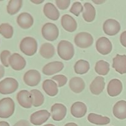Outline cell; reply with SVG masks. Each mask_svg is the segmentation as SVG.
<instances>
[{
    "label": "cell",
    "mask_w": 126,
    "mask_h": 126,
    "mask_svg": "<svg viewBox=\"0 0 126 126\" xmlns=\"http://www.w3.org/2000/svg\"><path fill=\"white\" fill-rule=\"evenodd\" d=\"M42 87L46 94L50 97L57 95L59 92L57 84L55 83L52 79H46L43 82Z\"/></svg>",
    "instance_id": "cell-23"
},
{
    "label": "cell",
    "mask_w": 126,
    "mask_h": 126,
    "mask_svg": "<svg viewBox=\"0 0 126 126\" xmlns=\"http://www.w3.org/2000/svg\"><path fill=\"white\" fill-rule=\"evenodd\" d=\"M93 1L94 3L97 4H102L103 3V2H105V1H103V0H102V1H95V0H93Z\"/></svg>",
    "instance_id": "cell-43"
},
{
    "label": "cell",
    "mask_w": 126,
    "mask_h": 126,
    "mask_svg": "<svg viewBox=\"0 0 126 126\" xmlns=\"http://www.w3.org/2000/svg\"><path fill=\"white\" fill-rule=\"evenodd\" d=\"M113 68L121 75L126 73V55L117 54L113 59Z\"/></svg>",
    "instance_id": "cell-17"
},
{
    "label": "cell",
    "mask_w": 126,
    "mask_h": 126,
    "mask_svg": "<svg viewBox=\"0 0 126 126\" xmlns=\"http://www.w3.org/2000/svg\"><path fill=\"white\" fill-rule=\"evenodd\" d=\"M17 100L20 105L24 108L29 109L33 106V100L30 92L27 90L18 92L17 95Z\"/></svg>",
    "instance_id": "cell-13"
},
{
    "label": "cell",
    "mask_w": 126,
    "mask_h": 126,
    "mask_svg": "<svg viewBox=\"0 0 126 126\" xmlns=\"http://www.w3.org/2000/svg\"><path fill=\"white\" fill-rule=\"evenodd\" d=\"M75 71L78 75H84L89 71L90 69V64L84 60H79L77 61L74 66Z\"/></svg>",
    "instance_id": "cell-28"
},
{
    "label": "cell",
    "mask_w": 126,
    "mask_h": 126,
    "mask_svg": "<svg viewBox=\"0 0 126 126\" xmlns=\"http://www.w3.org/2000/svg\"><path fill=\"white\" fill-rule=\"evenodd\" d=\"M9 64L13 70L16 71H20L24 69L27 65V62L22 55L18 53H14L9 57Z\"/></svg>",
    "instance_id": "cell-12"
},
{
    "label": "cell",
    "mask_w": 126,
    "mask_h": 126,
    "mask_svg": "<svg viewBox=\"0 0 126 126\" xmlns=\"http://www.w3.org/2000/svg\"><path fill=\"white\" fill-rule=\"evenodd\" d=\"M44 126H54V124H46V125H44Z\"/></svg>",
    "instance_id": "cell-44"
},
{
    "label": "cell",
    "mask_w": 126,
    "mask_h": 126,
    "mask_svg": "<svg viewBox=\"0 0 126 126\" xmlns=\"http://www.w3.org/2000/svg\"><path fill=\"white\" fill-rule=\"evenodd\" d=\"M64 126H78L76 123H67V124H65Z\"/></svg>",
    "instance_id": "cell-42"
},
{
    "label": "cell",
    "mask_w": 126,
    "mask_h": 126,
    "mask_svg": "<svg viewBox=\"0 0 126 126\" xmlns=\"http://www.w3.org/2000/svg\"><path fill=\"white\" fill-rule=\"evenodd\" d=\"M84 12H82V17L87 22H92L95 20L96 16V11L94 6L90 2H86L84 5Z\"/></svg>",
    "instance_id": "cell-25"
},
{
    "label": "cell",
    "mask_w": 126,
    "mask_h": 126,
    "mask_svg": "<svg viewBox=\"0 0 126 126\" xmlns=\"http://www.w3.org/2000/svg\"><path fill=\"white\" fill-rule=\"evenodd\" d=\"M57 53L59 56L64 60H70L75 55L74 46L70 41L62 40L57 46Z\"/></svg>",
    "instance_id": "cell-1"
},
{
    "label": "cell",
    "mask_w": 126,
    "mask_h": 126,
    "mask_svg": "<svg viewBox=\"0 0 126 126\" xmlns=\"http://www.w3.org/2000/svg\"><path fill=\"white\" fill-rule=\"evenodd\" d=\"M69 87L73 92L79 94L84 91L86 87V84L81 78L73 77L70 80Z\"/></svg>",
    "instance_id": "cell-22"
},
{
    "label": "cell",
    "mask_w": 126,
    "mask_h": 126,
    "mask_svg": "<svg viewBox=\"0 0 126 126\" xmlns=\"http://www.w3.org/2000/svg\"><path fill=\"white\" fill-rule=\"evenodd\" d=\"M70 0H56L55 4L60 10H65L68 8L70 4Z\"/></svg>",
    "instance_id": "cell-36"
},
{
    "label": "cell",
    "mask_w": 126,
    "mask_h": 126,
    "mask_svg": "<svg viewBox=\"0 0 126 126\" xmlns=\"http://www.w3.org/2000/svg\"><path fill=\"white\" fill-rule=\"evenodd\" d=\"M120 42L123 46L126 47V31H124L121 34Z\"/></svg>",
    "instance_id": "cell-37"
},
{
    "label": "cell",
    "mask_w": 126,
    "mask_h": 126,
    "mask_svg": "<svg viewBox=\"0 0 126 126\" xmlns=\"http://www.w3.org/2000/svg\"><path fill=\"white\" fill-rule=\"evenodd\" d=\"M96 49L100 54L106 55L109 54L113 49L111 42L107 37H101L96 42Z\"/></svg>",
    "instance_id": "cell-10"
},
{
    "label": "cell",
    "mask_w": 126,
    "mask_h": 126,
    "mask_svg": "<svg viewBox=\"0 0 126 126\" xmlns=\"http://www.w3.org/2000/svg\"><path fill=\"white\" fill-rule=\"evenodd\" d=\"M113 113L114 116L119 119H126V101L120 100L114 105Z\"/></svg>",
    "instance_id": "cell-24"
},
{
    "label": "cell",
    "mask_w": 126,
    "mask_h": 126,
    "mask_svg": "<svg viewBox=\"0 0 126 126\" xmlns=\"http://www.w3.org/2000/svg\"><path fill=\"white\" fill-rule=\"evenodd\" d=\"M50 116V113L46 110L34 112L30 116V123L35 126H41L45 123Z\"/></svg>",
    "instance_id": "cell-9"
},
{
    "label": "cell",
    "mask_w": 126,
    "mask_h": 126,
    "mask_svg": "<svg viewBox=\"0 0 126 126\" xmlns=\"http://www.w3.org/2000/svg\"><path fill=\"white\" fill-rule=\"evenodd\" d=\"M87 108L85 103L81 102H76L71 107V113L76 118H81L87 113Z\"/></svg>",
    "instance_id": "cell-21"
},
{
    "label": "cell",
    "mask_w": 126,
    "mask_h": 126,
    "mask_svg": "<svg viewBox=\"0 0 126 126\" xmlns=\"http://www.w3.org/2000/svg\"><path fill=\"white\" fill-rule=\"evenodd\" d=\"M84 7L82 4L80 2L76 1L73 4L71 8H70V12L75 16H76V17H78L81 12H84Z\"/></svg>",
    "instance_id": "cell-33"
},
{
    "label": "cell",
    "mask_w": 126,
    "mask_h": 126,
    "mask_svg": "<svg viewBox=\"0 0 126 126\" xmlns=\"http://www.w3.org/2000/svg\"><path fill=\"white\" fill-rule=\"evenodd\" d=\"M11 52L7 50H4L1 52L0 54V60L2 65L5 67H8L9 66V59L11 57Z\"/></svg>",
    "instance_id": "cell-34"
},
{
    "label": "cell",
    "mask_w": 126,
    "mask_h": 126,
    "mask_svg": "<svg viewBox=\"0 0 126 126\" xmlns=\"http://www.w3.org/2000/svg\"><path fill=\"white\" fill-rule=\"evenodd\" d=\"M41 80V74L38 70H30L25 73L23 81L28 86L34 87L38 86Z\"/></svg>",
    "instance_id": "cell-7"
},
{
    "label": "cell",
    "mask_w": 126,
    "mask_h": 126,
    "mask_svg": "<svg viewBox=\"0 0 126 126\" xmlns=\"http://www.w3.org/2000/svg\"><path fill=\"white\" fill-rule=\"evenodd\" d=\"M74 41L78 47L82 49H86L93 44L94 38L87 32H80L75 36Z\"/></svg>",
    "instance_id": "cell-6"
},
{
    "label": "cell",
    "mask_w": 126,
    "mask_h": 126,
    "mask_svg": "<svg viewBox=\"0 0 126 126\" xmlns=\"http://www.w3.org/2000/svg\"><path fill=\"white\" fill-rule=\"evenodd\" d=\"M15 111V103L10 97L0 100V118L7 119L14 114Z\"/></svg>",
    "instance_id": "cell-3"
},
{
    "label": "cell",
    "mask_w": 126,
    "mask_h": 126,
    "mask_svg": "<svg viewBox=\"0 0 126 126\" xmlns=\"http://www.w3.org/2000/svg\"><path fill=\"white\" fill-rule=\"evenodd\" d=\"M22 0H11L7 6V12L9 15L16 14L20 10L22 6Z\"/></svg>",
    "instance_id": "cell-29"
},
{
    "label": "cell",
    "mask_w": 126,
    "mask_h": 126,
    "mask_svg": "<svg viewBox=\"0 0 126 126\" xmlns=\"http://www.w3.org/2000/svg\"><path fill=\"white\" fill-rule=\"evenodd\" d=\"M13 126H30V124L27 120H20L16 123Z\"/></svg>",
    "instance_id": "cell-38"
},
{
    "label": "cell",
    "mask_w": 126,
    "mask_h": 126,
    "mask_svg": "<svg viewBox=\"0 0 126 126\" xmlns=\"http://www.w3.org/2000/svg\"><path fill=\"white\" fill-rule=\"evenodd\" d=\"M53 81H55L57 84L58 87H61L65 86L67 82V78L63 75H57L52 78Z\"/></svg>",
    "instance_id": "cell-35"
},
{
    "label": "cell",
    "mask_w": 126,
    "mask_h": 126,
    "mask_svg": "<svg viewBox=\"0 0 126 126\" xmlns=\"http://www.w3.org/2000/svg\"><path fill=\"white\" fill-rule=\"evenodd\" d=\"M103 32L108 36H114L121 30V25L115 19L110 18L104 22L103 25Z\"/></svg>",
    "instance_id": "cell-8"
},
{
    "label": "cell",
    "mask_w": 126,
    "mask_h": 126,
    "mask_svg": "<svg viewBox=\"0 0 126 126\" xmlns=\"http://www.w3.org/2000/svg\"><path fill=\"white\" fill-rule=\"evenodd\" d=\"M52 118L55 121H60L65 118L67 112V109L64 105L62 103H55L50 109Z\"/></svg>",
    "instance_id": "cell-11"
},
{
    "label": "cell",
    "mask_w": 126,
    "mask_h": 126,
    "mask_svg": "<svg viewBox=\"0 0 126 126\" xmlns=\"http://www.w3.org/2000/svg\"><path fill=\"white\" fill-rule=\"evenodd\" d=\"M18 82L13 78H6L0 81V94L2 95L11 94L17 90Z\"/></svg>",
    "instance_id": "cell-4"
},
{
    "label": "cell",
    "mask_w": 126,
    "mask_h": 126,
    "mask_svg": "<svg viewBox=\"0 0 126 126\" xmlns=\"http://www.w3.org/2000/svg\"><path fill=\"white\" fill-rule=\"evenodd\" d=\"M5 74V70L4 68V66L2 65H0V79L2 78Z\"/></svg>",
    "instance_id": "cell-39"
},
{
    "label": "cell",
    "mask_w": 126,
    "mask_h": 126,
    "mask_svg": "<svg viewBox=\"0 0 126 126\" xmlns=\"http://www.w3.org/2000/svg\"><path fill=\"white\" fill-rule=\"evenodd\" d=\"M20 49L27 56H33L38 49V43L33 37L27 36L22 39L20 43Z\"/></svg>",
    "instance_id": "cell-2"
},
{
    "label": "cell",
    "mask_w": 126,
    "mask_h": 126,
    "mask_svg": "<svg viewBox=\"0 0 126 126\" xmlns=\"http://www.w3.org/2000/svg\"><path fill=\"white\" fill-rule=\"evenodd\" d=\"M30 92L33 100V106L34 107H41L44 102V97L42 92L37 89H33Z\"/></svg>",
    "instance_id": "cell-30"
},
{
    "label": "cell",
    "mask_w": 126,
    "mask_h": 126,
    "mask_svg": "<svg viewBox=\"0 0 126 126\" xmlns=\"http://www.w3.org/2000/svg\"><path fill=\"white\" fill-rule=\"evenodd\" d=\"M105 86V79L102 76H97L90 85V91L94 95H98L103 91Z\"/></svg>",
    "instance_id": "cell-19"
},
{
    "label": "cell",
    "mask_w": 126,
    "mask_h": 126,
    "mask_svg": "<svg viewBox=\"0 0 126 126\" xmlns=\"http://www.w3.org/2000/svg\"><path fill=\"white\" fill-rule=\"evenodd\" d=\"M63 67L64 65L62 62H52L46 64L43 68L42 71H43V74L46 76H51V75L61 71L63 69Z\"/></svg>",
    "instance_id": "cell-14"
},
{
    "label": "cell",
    "mask_w": 126,
    "mask_h": 126,
    "mask_svg": "<svg viewBox=\"0 0 126 126\" xmlns=\"http://www.w3.org/2000/svg\"><path fill=\"white\" fill-rule=\"evenodd\" d=\"M44 1V0H42V1H39V0H38V1H33V0H31V2H32L33 3H34V4H41V3H43Z\"/></svg>",
    "instance_id": "cell-41"
},
{
    "label": "cell",
    "mask_w": 126,
    "mask_h": 126,
    "mask_svg": "<svg viewBox=\"0 0 126 126\" xmlns=\"http://www.w3.org/2000/svg\"><path fill=\"white\" fill-rule=\"evenodd\" d=\"M17 22L20 28L27 30L32 27L34 23V19L30 14L22 12L17 17Z\"/></svg>",
    "instance_id": "cell-15"
},
{
    "label": "cell",
    "mask_w": 126,
    "mask_h": 126,
    "mask_svg": "<svg viewBox=\"0 0 126 126\" xmlns=\"http://www.w3.org/2000/svg\"><path fill=\"white\" fill-rule=\"evenodd\" d=\"M39 54L46 59H51L55 55V48L52 44L49 43H44L41 46Z\"/></svg>",
    "instance_id": "cell-26"
},
{
    "label": "cell",
    "mask_w": 126,
    "mask_h": 126,
    "mask_svg": "<svg viewBox=\"0 0 126 126\" xmlns=\"http://www.w3.org/2000/svg\"><path fill=\"white\" fill-rule=\"evenodd\" d=\"M87 119L90 123L95 125H107L110 123V119L108 117L102 116L95 113H90Z\"/></svg>",
    "instance_id": "cell-27"
},
{
    "label": "cell",
    "mask_w": 126,
    "mask_h": 126,
    "mask_svg": "<svg viewBox=\"0 0 126 126\" xmlns=\"http://www.w3.org/2000/svg\"><path fill=\"white\" fill-rule=\"evenodd\" d=\"M43 12L46 17L52 20H57L60 17V12L59 10L52 2H47L44 5Z\"/></svg>",
    "instance_id": "cell-20"
},
{
    "label": "cell",
    "mask_w": 126,
    "mask_h": 126,
    "mask_svg": "<svg viewBox=\"0 0 126 126\" xmlns=\"http://www.w3.org/2000/svg\"><path fill=\"white\" fill-rule=\"evenodd\" d=\"M61 24L64 30L70 33L74 32L77 29V22L70 15L65 14L62 17Z\"/></svg>",
    "instance_id": "cell-18"
},
{
    "label": "cell",
    "mask_w": 126,
    "mask_h": 126,
    "mask_svg": "<svg viewBox=\"0 0 126 126\" xmlns=\"http://www.w3.org/2000/svg\"><path fill=\"white\" fill-rule=\"evenodd\" d=\"M0 34L6 39H10L14 34L13 27L9 23H1L0 25Z\"/></svg>",
    "instance_id": "cell-32"
},
{
    "label": "cell",
    "mask_w": 126,
    "mask_h": 126,
    "mask_svg": "<svg viewBox=\"0 0 126 126\" xmlns=\"http://www.w3.org/2000/svg\"><path fill=\"white\" fill-rule=\"evenodd\" d=\"M123 84L120 80L113 79L111 80L107 86V92L110 97H116L123 91Z\"/></svg>",
    "instance_id": "cell-16"
},
{
    "label": "cell",
    "mask_w": 126,
    "mask_h": 126,
    "mask_svg": "<svg viewBox=\"0 0 126 126\" xmlns=\"http://www.w3.org/2000/svg\"><path fill=\"white\" fill-rule=\"evenodd\" d=\"M95 70L98 75L105 76L110 71V64L105 60H99L96 63Z\"/></svg>",
    "instance_id": "cell-31"
},
{
    "label": "cell",
    "mask_w": 126,
    "mask_h": 126,
    "mask_svg": "<svg viewBox=\"0 0 126 126\" xmlns=\"http://www.w3.org/2000/svg\"><path fill=\"white\" fill-rule=\"evenodd\" d=\"M0 126H10V125L7 122L0 121Z\"/></svg>",
    "instance_id": "cell-40"
},
{
    "label": "cell",
    "mask_w": 126,
    "mask_h": 126,
    "mask_svg": "<svg viewBox=\"0 0 126 126\" xmlns=\"http://www.w3.org/2000/svg\"><path fill=\"white\" fill-rule=\"evenodd\" d=\"M43 38L49 41L56 40L59 36V30L57 25L52 23H46L43 26L41 29Z\"/></svg>",
    "instance_id": "cell-5"
}]
</instances>
